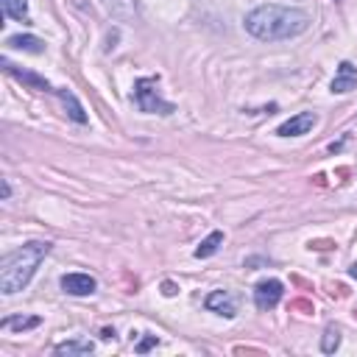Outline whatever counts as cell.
<instances>
[{"label": "cell", "instance_id": "6da1fadb", "mask_svg": "<svg viewBox=\"0 0 357 357\" xmlns=\"http://www.w3.org/2000/svg\"><path fill=\"white\" fill-rule=\"evenodd\" d=\"M243 28L259 42H282V39H293L304 33L310 28V14L293 6L265 3L245 14Z\"/></svg>", "mask_w": 357, "mask_h": 357}, {"label": "cell", "instance_id": "7a4b0ae2", "mask_svg": "<svg viewBox=\"0 0 357 357\" xmlns=\"http://www.w3.org/2000/svg\"><path fill=\"white\" fill-rule=\"evenodd\" d=\"M50 248H53L50 243L33 240V243H25L22 248H17L14 254H8L0 265V290H3V296L20 293L31 282V276L36 273L39 262L50 254Z\"/></svg>", "mask_w": 357, "mask_h": 357}, {"label": "cell", "instance_id": "3957f363", "mask_svg": "<svg viewBox=\"0 0 357 357\" xmlns=\"http://www.w3.org/2000/svg\"><path fill=\"white\" fill-rule=\"evenodd\" d=\"M156 84H159V75H148V78L134 81V95H131L134 103H137L139 112H145V114H173L176 106L159 95Z\"/></svg>", "mask_w": 357, "mask_h": 357}, {"label": "cell", "instance_id": "277c9868", "mask_svg": "<svg viewBox=\"0 0 357 357\" xmlns=\"http://www.w3.org/2000/svg\"><path fill=\"white\" fill-rule=\"evenodd\" d=\"M282 293H284V287H282L279 279H262L254 287V304H257V310H273L279 304Z\"/></svg>", "mask_w": 357, "mask_h": 357}, {"label": "cell", "instance_id": "5b68a950", "mask_svg": "<svg viewBox=\"0 0 357 357\" xmlns=\"http://www.w3.org/2000/svg\"><path fill=\"white\" fill-rule=\"evenodd\" d=\"M315 123H318V114H315V112H298V114H293L290 120H284V123L276 128V134H279V137H301V134H310V131L315 128Z\"/></svg>", "mask_w": 357, "mask_h": 357}, {"label": "cell", "instance_id": "8992f818", "mask_svg": "<svg viewBox=\"0 0 357 357\" xmlns=\"http://www.w3.org/2000/svg\"><path fill=\"white\" fill-rule=\"evenodd\" d=\"M0 64H3V70H6L11 78H17L20 84H25V86H31V89H39V92H56L47 78H42V75H36V73H31V70H20V67L11 64L6 56L0 59Z\"/></svg>", "mask_w": 357, "mask_h": 357}, {"label": "cell", "instance_id": "52a82bcc", "mask_svg": "<svg viewBox=\"0 0 357 357\" xmlns=\"http://www.w3.org/2000/svg\"><path fill=\"white\" fill-rule=\"evenodd\" d=\"M59 284H61V290L70 293V296H92L95 287H98L95 276H89V273H64Z\"/></svg>", "mask_w": 357, "mask_h": 357}, {"label": "cell", "instance_id": "ba28073f", "mask_svg": "<svg viewBox=\"0 0 357 357\" xmlns=\"http://www.w3.org/2000/svg\"><path fill=\"white\" fill-rule=\"evenodd\" d=\"M351 89H357V67L351 61H340L337 64V73L332 78V92L335 95H346Z\"/></svg>", "mask_w": 357, "mask_h": 357}, {"label": "cell", "instance_id": "9c48e42d", "mask_svg": "<svg viewBox=\"0 0 357 357\" xmlns=\"http://www.w3.org/2000/svg\"><path fill=\"white\" fill-rule=\"evenodd\" d=\"M206 310H212V312H218V315H223V318H234V298L226 293V290H212L209 296H206Z\"/></svg>", "mask_w": 357, "mask_h": 357}, {"label": "cell", "instance_id": "30bf717a", "mask_svg": "<svg viewBox=\"0 0 357 357\" xmlns=\"http://www.w3.org/2000/svg\"><path fill=\"white\" fill-rule=\"evenodd\" d=\"M6 45L11 50H22V53H36V56L45 53V42L39 36H33V33H14V36L6 39Z\"/></svg>", "mask_w": 357, "mask_h": 357}, {"label": "cell", "instance_id": "8fae6325", "mask_svg": "<svg viewBox=\"0 0 357 357\" xmlns=\"http://www.w3.org/2000/svg\"><path fill=\"white\" fill-rule=\"evenodd\" d=\"M53 351H56V354H67V357H73V354H92V351H95V343H92V340H84V337H75V340L59 343Z\"/></svg>", "mask_w": 357, "mask_h": 357}, {"label": "cell", "instance_id": "7c38bea8", "mask_svg": "<svg viewBox=\"0 0 357 357\" xmlns=\"http://www.w3.org/2000/svg\"><path fill=\"white\" fill-rule=\"evenodd\" d=\"M56 95L61 98V103H64V109H67V114L75 120V123H86V114H84V106L75 100V95L70 92V89H56Z\"/></svg>", "mask_w": 357, "mask_h": 357}, {"label": "cell", "instance_id": "4fadbf2b", "mask_svg": "<svg viewBox=\"0 0 357 357\" xmlns=\"http://www.w3.org/2000/svg\"><path fill=\"white\" fill-rule=\"evenodd\" d=\"M42 324V318H36V315H8V318H3L0 321V329H17V332H22V329H33V326H39Z\"/></svg>", "mask_w": 357, "mask_h": 357}, {"label": "cell", "instance_id": "5bb4252c", "mask_svg": "<svg viewBox=\"0 0 357 357\" xmlns=\"http://www.w3.org/2000/svg\"><path fill=\"white\" fill-rule=\"evenodd\" d=\"M220 243H223V231H212L209 237H204V240H201V245L195 248V257H198V259L212 257V254L220 248Z\"/></svg>", "mask_w": 357, "mask_h": 357}, {"label": "cell", "instance_id": "9a60e30c", "mask_svg": "<svg viewBox=\"0 0 357 357\" xmlns=\"http://www.w3.org/2000/svg\"><path fill=\"white\" fill-rule=\"evenodd\" d=\"M337 346H340V329H337L335 324H329V326L324 329V337H321V351H324V354H332Z\"/></svg>", "mask_w": 357, "mask_h": 357}, {"label": "cell", "instance_id": "2e32d148", "mask_svg": "<svg viewBox=\"0 0 357 357\" xmlns=\"http://www.w3.org/2000/svg\"><path fill=\"white\" fill-rule=\"evenodd\" d=\"M3 14L14 20H28V0H3Z\"/></svg>", "mask_w": 357, "mask_h": 357}, {"label": "cell", "instance_id": "e0dca14e", "mask_svg": "<svg viewBox=\"0 0 357 357\" xmlns=\"http://www.w3.org/2000/svg\"><path fill=\"white\" fill-rule=\"evenodd\" d=\"M156 343H159V337H156V335H148L145 340H139V343H137V351H139V354H145V351H148V349H153Z\"/></svg>", "mask_w": 357, "mask_h": 357}, {"label": "cell", "instance_id": "ac0fdd59", "mask_svg": "<svg viewBox=\"0 0 357 357\" xmlns=\"http://www.w3.org/2000/svg\"><path fill=\"white\" fill-rule=\"evenodd\" d=\"M162 293H165V296H176V293H178V287H176L173 282H162Z\"/></svg>", "mask_w": 357, "mask_h": 357}, {"label": "cell", "instance_id": "d6986e66", "mask_svg": "<svg viewBox=\"0 0 357 357\" xmlns=\"http://www.w3.org/2000/svg\"><path fill=\"white\" fill-rule=\"evenodd\" d=\"M11 195V187H8V178H3V201Z\"/></svg>", "mask_w": 357, "mask_h": 357}, {"label": "cell", "instance_id": "ffe728a7", "mask_svg": "<svg viewBox=\"0 0 357 357\" xmlns=\"http://www.w3.org/2000/svg\"><path fill=\"white\" fill-rule=\"evenodd\" d=\"M100 337H103V340H112V337H114V329H103Z\"/></svg>", "mask_w": 357, "mask_h": 357}, {"label": "cell", "instance_id": "44dd1931", "mask_svg": "<svg viewBox=\"0 0 357 357\" xmlns=\"http://www.w3.org/2000/svg\"><path fill=\"white\" fill-rule=\"evenodd\" d=\"M351 276H354V279H357V262H354V265H351Z\"/></svg>", "mask_w": 357, "mask_h": 357}]
</instances>
